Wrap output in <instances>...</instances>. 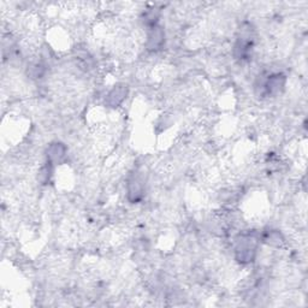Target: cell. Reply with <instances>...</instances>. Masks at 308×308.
<instances>
[{
    "label": "cell",
    "instance_id": "obj_1",
    "mask_svg": "<svg viewBox=\"0 0 308 308\" xmlns=\"http://www.w3.org/2000/svg\"><path fill=\"white\" fill-rule=\"evenodd\" d=\"M257 240L253 235H242L241 240L237 241L236 259L240 263H250L256 256Z\"/></svg>",
    "mask_w": 308,
    "mask_h": 308
},
{
    "label": "cell",
    "instance_id": "obj_2",
    "mask_svg": "<svg viewBox=\"0 0 308 308\" xmlns=\"http://www.w3.org/2000/svg\"><path fill=\"white\" fill-rule=\"evenodd\" d=\"M284 85H286V76L282 74H272L266 76V78L264 79L260 77V85L257 88H260L261 95L273 97L283 91Z\"/></svg>",
    "mask_w": 308,
    "mask_h": 308
},
{
    "label": "cell",
    "instance_id": "obj_3",
    "mask_svg": "<svg viewBox=\"0 0 308 308\" xmlns=\"http://www.w3.org/2000/svg\"><path fill=\"white\" fill-rule=\"evenodd\" d=\"M165 41V35L164 31L158 25L151 26V32L148 34V41H147V47L151 51H157L160 49L161 46L164 45Z\"/></svg>",
    "mask_w": 308,
    "mask_h": 308
},
{
    "label": "cell",
    "instance_id": "obj_4",
    "mask_svg": "<svg viewBox=\"0 0 308 308\" xmlns=\"http://www.w3.org/2000/svg\"><path fill=\"white\" fill-rule=\"evenodd\" d=\"M127 94H128L127 86H123V85L117 86V87L112 89L110 94L107 95V100H106V102H107V105L111 106V107H117V106L121 104L125 98H127Z\"/></svg>",
    "mask_w": 308,
    "mask_h": 308
},
{
    "label": "cell",
    "instance_id": "obj_5",
    "mask_svg": "<svg viewBox=\"0 0 308 308\" xmlns=\"http://www.w3.org/2000/svg\"><path fill=\"white\" fill-rule=\"evenodd\" d=\"M144 195V184L138 177H134L128 184V198L132 203H137Z\"/></svg>",
    "mask_w": 308,
    "mask_h": 308
},
{
    "label": "cell",
    "instance_id": "obj_6",
    "mask_svg": "<svg viewBox=\"0 0 308 308\" xmlns=\"http://www.w3.org/2000/svg\"><path fill=\"white\" fill-rule=\"evenodd\" d=\"M251 47H253V44L250 40H248V38H240L235 46V55L238 59H247L250 54Z\"/></svg>",
    "mask_w": 308,
    "mask_h": 308
},
{
    "label": "cell",
    "instance_id": "obj_7",
    "mask_svg": "<svg viewBox=\"0 0 308 308\" xmlns=\"http://www.w3.org/2000/svg\"><path fill=\"white\" fill-rule=\"evenodd\" d=\"M66 153V148L62 144H52L47 150V158L49 164L52 163H61L64 159Z\"/></svg>",
    "mask_w": 308,
    "mask_h": 308
}]
</instances>
